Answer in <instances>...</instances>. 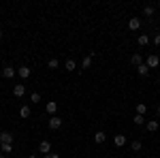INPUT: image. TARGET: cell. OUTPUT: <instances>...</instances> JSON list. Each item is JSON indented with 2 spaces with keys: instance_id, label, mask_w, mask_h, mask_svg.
Here are the masks:
<instances>
[{
  "instance_id": "obj_2",
  "label": "cell",
  "mask_w": 160,
  "mask_h": 158,
  "mask_svg": "<svg viewBox=\"0 0 160 158\" xmlns=\"http://www.w3.org/2000/svg\"><path fill=\"white\" fill-rule=\"evenodd\" d=\"M47 124H49V128H51V130H58V128H60V126H62V120H60V118H58V115H51V118H49V122H47Z\"/></svg>"
},
{
  "instance_id": "obj_25",
  "label": "cell",
  "mask_w": 160,
  "mask_h": 158,
  "mask_svg": "<svg viewBox=\"0 0 160 158\" xmlns=\"http://www.w3.org/2000/svg\"><path fill=\"white\" fill-rule=\"evenodd\" d=\"M30 100H32V103H38V100H41V94H38V92H32Z\"/></svg>"
},
{
  "instance_id": "obj_5",
  "label": "cell",
  "mask_w": 160,
  "mask_h": 158,
  "mask_svg": "<svg viewBox=\"0 0 160 158\" xmlns=\"http://www.w3.org/2000/svg\"><path fill=\"white\" fill-rule=\"evenodd\" d=\"M92 60H94V51H90L86 58H83V62H81V71H86V69H90V64H92Z\"/></svg>"
},
{
  "instance_id": "obj_23",
  "label": "cell",
  "mask_w": 160,
  "mask_h": 158,
  "mask_svg": "<svg viewBox=\"0 0 160 158\" xmlns=\"http://www.w3.org/2000/svg\"><path fill=\"white\" fill-rule=\"evenodd\" d=\"M132 122H135L137 126H143V115H139V113H137L135 118H132Z\"/></svg>"
},
{
  "instance_id": "obj_18",
  "label": "cell",
  "mask_w": 160,
  "mask_h": 158,
  "mask_svg": "<svg viewBox=\"0 0 160 158\" xmlns=\"http://www.w3.org/2000/svg\"><path fill=\"white\" fill-rule=\"evenodd\" d=\"M0 150H2V154H11L13 152V143H2Z\"/></svg>"
},
{
  "instance_id": "obj_15",
  "label": "cell",
  "mask_w": 160,
  "mask_h": 158,
  "mask_svg": "<svg viewBox=\"0 0 160 158\" xmlns=\"http://www.w3.org/2000/svg\"><path fill=\"white\" fill-rule=\"evenodd\" d=\"M30 113H32V111H30V107H28V105H22V107H19V115H22V118H30Z\"/></svg>"
},
{
  "instance_id": "obj_32",
  "label": "cell",
  "mask_w": 160,
  "mask_h": 158,
  "mask_svg": "<svg viewBox=\"0 0 160 158\" xmlns=\"http://www.w3.org/2000/svg\"><path fill=\"white\" fill-rule=\"evenodd\" d=\"M158 85H160V79H158Z\"/></svg>"
},
{
  "instance_id": "obj_20",
  "label": "cell",
  "mask_w": 160,
  "mask_h": 158,
  "mask_svg": "<svg viewBox=\"0 0 160 158\" xmlns=\"http://www.w3.org/2000/svg\"><path fill=\"white\" fill-rule=\"evenodd\" d=\"M145 111H148V105H145V103H139V105H137V113H139V115H145Z\"/></svg>"
},
{
  "instance_id": "obj_11",
  "label": "cell",
  "mask_w": 160,
  "mask_h": 158,
  "mask_svg": "<svg viewBox=\"0 0 160 158\" xmlns=\"http://www.w3.org/2000/svg\"><path fill=\"white\" fill-rule=\"evenodd\" d=\"M45 109H47V113L56 115V111H58V103H56V100H49V103L45 105Z\"/></svg>"
},
{
  "instance_id": "obj_7",
  "label": "cell",
  "mask_w": 160,
  "mask_h": 158,
  "mask_svg": "<svg viewBox=\"0 0 160 158\" xmlns=\"http://www.w3.org/2000/svg\"><path fill=\"white\" fill-rule=\"evenodd\" d=\"M13 94H15L17 98H22V96L26 94V85H24V84H17L15 88H13Z\"/></svg>"
},
{
  "instance_id": "obj_4",
  "label": "cell",
  "mask_w": 160,
  "mask_h": 158,
  "mask_svg": "<svg viewBox=\"0 0 160 158\" xmlns=\"http://www.w3.org/2000/svg\"><path fill=\"white\" fill-rule=\"evenodd\" d=\"M38 152L45 154V156L51 154V143H49V141H41V143H38Z\"/></svg>"
},
{
  "instance_id": "obj_13",
  "label": "cell",
  "mask_w": 160,
  "mask_h": 158,
  "mask_svg": "<svg viewBox=\"0 0 160 158\" xmlns=\"http://www.w3.org/2000/svg\"><path fill=\"white\" fill-rule=\"evenodd\" d=\"M94 141H96V143H105V141H107V135L102 133V130H96V133H94Z\"/></svg>"
},
{
  "instance_id": "obj_22",
  "label": "cell",
  "mask_w": 160,
  "mask_h": 158,
  "mask_svg": "<svg viewBox=\"0 0 160 158\" xmlns=\"http://www.w3.org/2000/svg\"><path fill=\"white\" fill-rule=\"evenodd\" d=\"M58 64H60L58 58H49V62H47V66H49V69H58Z\"/></svg>"
},
{
  "instance_id": "obj_28",
  "label": "cell",
  "mask_w": 160,
  "mask_h": 158,
  "mask_svg": "<svg viewBox=\"0 0 160 158\" xmlns=\"http://www.w3.org/2000/svg\"><path fill=\"white\" fill-rule=\"evenodd\" d=\"M156 113H158V118H160V103H158V107H156Z\"/></svg>"
},
{
  "instance_id": "obj_14",
  "label": "cell",
  "mask_w": 160,
  "mask_h": 158,
  "mask_svg": "<svg viewBox=\"0 0 160 158\" xmlns=\"http://www.w3.org/2000/svg\"><path fill=\"white\" fill-rule=\"evenodd\" d=\"M64 69H66L68 73H73L75 69H77V64H75V60H73V58H68V60L64 62Z\"/></svg>"
},
{
  "instance_id": "obj_30",
  "label": "cell",
  "mask_w": 160,
  "mask_h": 158,
  "mask_svg": "<svg viewBox=\"0 0 160 158\" xmlns=\"http://www.w3.org/2000/svg\"><path fill=\"white\" fill-rule=\"evenodd\" d=\"M0 38H2V30H0Z\"/></svg>"
},
{
  "instance_id": "obj_1",
  "label": "cell",
  "mask_w": 160,
  "mask_h": 158,
  "mask_svg": "<svg viewBox=\"0 0 160 158\" xmlns=\"http://www.w3.org/2000/svg\"><path fill=\"white\" fill-rule=\"evenodd\" d=\"M15 75H17V69H13V66H4L2 69V77L4 79H13Z\"/></svg>"
},
{
  "instance_id": "obj_29",
  "label": "cell",
  "mask_w": 160,
  "mask_h": 158,
  "mask_svg": "<svg viewBox=\"0 0 160 158\" xmlns=\"http://www.w3.org/2000/svg\"><path fill=\"white\" fill-rule=\"evenodd\" d=\"M30 158H38V156H37V154H30Z\"/></svg>"
},
{
  "instance_id": "obj_33",
  "label": "cell",
  "mask_w": 160,
  "mask_h": 158,
  "mask_svg": "<svg viewBox=\"0 0 160 158\" xmlns=\"http://www.w3.org/2000/svg\"><path fill=\"white\" fill-rule=\"evenodd\" d=\"M0 158H4V156H0Z\"/></svg>"
},
{
  "instance_id": "obj_19",
  "label": "cell",
  "mask_w": 160,
  "mask_h": 158,
  "mask_svg": "<svg viewBox=\"0 0 160 158\" xmlns=\"http://www.w3.org/2000/svg\"><path fill=\"white\" fill-rule=\"evenodd\" d=\"M130 62H132L135 66H139V64H143V58H141V54H135V56L130 58Z\"/></svg>"
},
{
  "instance_id": "obj_24",
  "label": "cell",
  "mask_w": 160,
  "mask_h": 158,
  "mask_svg": "<svg viewBox=\"0 0 160 158\" xmlns=\"http://www.w3.org/2000/svg\"><path fill=\"white\" fill-rule=\"evenodd\" d=\"M143 15H145V17H152V15H154V7H145V9H143Z\"/></svg>"
},
{
  "instance_id": "obj_3",
  "label": "cell",
  "mask_w": 160,
  "mask_h": 158,
  "mask_svg": "<svg viewBox=\"0 0 160 158\" xmlns=\"http://www.w3.org/2000/svg\"><path fill=\"white\" fill-rule=\"evenodd\" d=\"M145 64H148V69H156L160 64V58L156 54H152V56H148V62H145Z\"/></svg>"
},
{
  "instance_id": "obj_10",
  "label": "cell",
  "mask_w": 160,
  "mask_h": 158,
  "mask_svg": "<svg viewBox=\"0 0 160 158\" xmlns=\"http://www.w3.org/2000/svg\"><path fill=\"white\" fill-rule=\"evenodd\" d=\"M2 143H13V135L7 133V130H4V133H0V145H2Z\"/></svg>"
},
{
  "instance_id": "obj_27",
  "label": "cell",
  "mask_w": 160,
  "mask_h": 158,
  "mask_svg": "<svg viewBox=\"0 0 160 158\" xmlns=\"http://www.w3.org/2000/svg\"><path fill=\"white\" fill-rule=\"evenodd\" d=\"M45 158H60V154H47Z\"/></svg>"
},
{
  "instance_id": "obj_12",
  "label": "cell",
  "mask_w": 160,
  "mask_h": 158,
  "mask_svg": "<svg viewBox=\"0 0 160 158\" xmlns=\"http://www.w3.org/2000/svg\"><path fill=\"white\" fill-rule=\"evenodd\" d=\"M113 143L118 147H124L126 145V137H124V135H115V137H113Z\"/></svg>"
},
{
  "instance_id": "obj_16",
  "label": "cell",
  "mask_w": 160,
  "mask_h": 158,
  "mask_svg": "<svg viewBox=\"0 0 160 158\" xmlns=\"http://www.w3.org/2000/svg\"><path fill=\"white\" fill-rule=\"evenodd\" d=\"M137 73L141 75V77H145V75L149 73V69H148V64H145V62H143V64H139V66H137Z\"/></svg>"
},
{
  "instance_id": "obj_17",
  "label": "cell",
  "mask_w": 160,
  "mask_h": 158,
  "mask_svg": "<svg viewBox=\"0 0 160 158\" xmlns=\"http://www.w3.org/2000/svg\"><path fill=\"white\" fill-rule=\"evenodd\" d=\"M137 41H139V45H141V47H145V45H149V37H148V34H141V37L137 38Z\"/></svg>"
},
{
  "instance_id": "obj_6",
  "label": "cell",
  "mask_w": 160,
  "mask_h": 158,
  "mask_svg": "<svg viewBox=\"0 0 160 158\" xmlns=\"http://www.w3.org/2000/svg\"><path fill=\"white\" fill-rule=\"evenodd\" d=\"M17 75H19L22 79H28V77L32 75V71H30V66H19V69H17Z\"/></svg>"
},
{
  "instance_id": "obj_8",
  "label": "cell",
  "mask_w": 160,
  "mask_h": 158,
  "mask_svg": "<svg viewBox=\"0 0 160 158\" xmlns=\"http://www.w3.org/2000/svg\"><path fill=\"white\" fill-rule=\"evenodd\" d=\"M145 128H148L149 133H156V130L160 128V122H158V120H149L148 124H145Z\"/></svg>"
},
{
  "instance_id": "obj_9",
  "label": "cell",
  "mask_w": 160,
  "mask_h": 158,
  "mask_svg": "<svg viewBox=\"0 0 160 158\" xmlns=\"http://www.w3.org/2000/svg\"><path fill=\"white\" fill-rule=\"evenodd\" d=\"M128 28H130V30H139V28H141V19H139V17H130V19H128Z\"/></svg>"
},
{
  "instance_id": "obj_21",
  "label": "cell",
  "mask_w": 160,
  "mask_h": 158,
  "mask_svg": "<svg viewBox=\"0 0 160 158\" xmlns=\"http://www.w3.org/2000/svg\"><path fill=\"white\" fill-rule=\"evenodd\" d=\"M130 147H132V152H141V147H143V143H141V141L137 139V141H132V143H130Z\"/></svg>"
},
{
  "instance_id": "obj_26",
  "label": "cell",
  "mask_w": 160,
  "mask_h": 158,
  "mask_svg": "<svg viewBox=\"0 0 160 158\" xmlns=\"http://www.w3.org/2000/svg\"><path fill=\"white\" fill-rule=\"evenodd\" d=\"M152 41H154V45H160V32H158L154 38H152Z\"/></svg>"
},
{
  "instance_id": "obj_31",
  "label": "cell",
  "mask_w": 160,
  "mask_h": 158,
  "mask_svg": "<svg viewBox=\"0 0 160 158\" xmlns=\"http://www.w3.org/2000/svg\"><path fill=\"white\" fill-rule=\"evenodd\" d=\"M137 158H143V156H137Z\"/></svg>"
}]
</instances>
